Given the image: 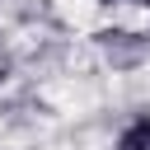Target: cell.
<instances>
[{"label": "cell", "mask_w": 150, "mask_h": 150, "mask_svg": "<svg viewBox=\"0 0 150 150\" xmlns=\"http://www.w3.org/2000/svg\"><path fill=\"white\" fill-rule=\"evenodd\" d=\"M131 5H150V0H131Z\"/></svg>", "instance_id": "7a4b0ae2"}, {"label": "cell", "mask_w": 150, "mask_h": 150, "mask_svg": "<svg viewBox=\"0 0 150 150\" xmlns=\"http://www.w3.org/2000/svg\"><path fill=\"white\" fill-rule=\"evenodd\" d=\"M112 150H150V117H136V122L117 136Z\"/></svg>", "instance_id": "6da1fadb"}]
</instances>
